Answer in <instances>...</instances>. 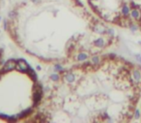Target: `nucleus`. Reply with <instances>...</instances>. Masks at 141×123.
<instances>
[{"label":"nucleus","instance_id":"f257e3e1","mask_svg":"<svg viewBox=\"0 0 141 123\" xmlns=\"http://www.w3.org/2000/svg\"><path fill=\"white\" fill-rule=\"evenodd\" d=\"M11 40L45 65L67 67L103 54L115 30L81 0H21L5 19Z\"/></svg>","mask_w":141,"mask_h":123},{"label":"nucleus","instance_id":"f03ea898","mask_svg":"<svg viewBox=\"0 0 141 123\" xmlns=\"http://www.w3.org/2000/svg\"><path fill=\"white\" fill-rule=\"evenodd\" d=\"M131 65L111 54L64 67L44 85L30 122H113L128 119L134 102Z\"/></svg>","mask_w":141,"mask_h":123},{"label":"nucleus","instance_id":"7ed1b4c3","mask_svg":"<svg viewBox=\"0 0 141 123\" xmlns=\"http://www.w3.org/2000/svg\"><path fill=\"white\" fill-rule=\"evenodd\" d=\"M44 95L32 67L21 59H12L0 66V120L30 122Z\"/></svg>","mask_w":141,"mask_h":123},{"label":"nucleus","instance_id":"20e7f679","mask_svg":"<svg viewBox=\"0 0 141 123\" xmlns=\"http://www.w3.org/2000/svg\"><path fill=\"white\" fill-rule=\"evenodd\" d=\"M130 78H131V82L135 88H137V89L141 88V70H140V68L131 67Z\"/></svg>","mask_w":141,"mask_h":123},{"label":"nucleus","instance_id":"39448f33","mask_svg":"<svg viewBox=\"0 0 141 123\" xmlns=\"http://www.w3.org/2000/svg\"><path fill=\"white\" fill-rule=\"evenodd\" d=\"M140 116H141V113H140L139 109H135L134 110V112H133V117L135 119H138V118H140Z\"/></svg>","mask_w":141,"mask_h":123},{"label":"nucleus","instance_id":"423d86ee","mask_svg":"<svg viewBox=\"0 0 141 123\" xmlns=\"http://www.w3.org/2000/svg\"><path fill=\"white\" fill-rule=\"evenodd\" d=\"M135 59L139 62V63H141V55L140 54H137V55H135Z\"/></svg>","mask_w":141,"mask_h":123},{"label":"nucleus","instance_id":"0eeeda50","mask_svg":"<svg viewBox=\"0 0 141 123\" xmlns=\"http://www.w3.org/2000/svg\"><path fill=\"white\" fill-rule=\"evenodd\" d=\"M1 61H2V54H1V52H0V66H1Z\"/></svg>","mask_w":141,"mask_h":123},{"label":"nucleus","instance_id":"6e6552de","mask_svg":"<svg viewBox=\"0 0 141 123\" xmlns=\"http://www.w3.org/2000/svg\"><path fill=\"white\" fill-rule=\"evenodd\" d=\"M0 8H1V0H0Z\"/></svg>","mask_w":141,"mask_h":123}]
</instances>
